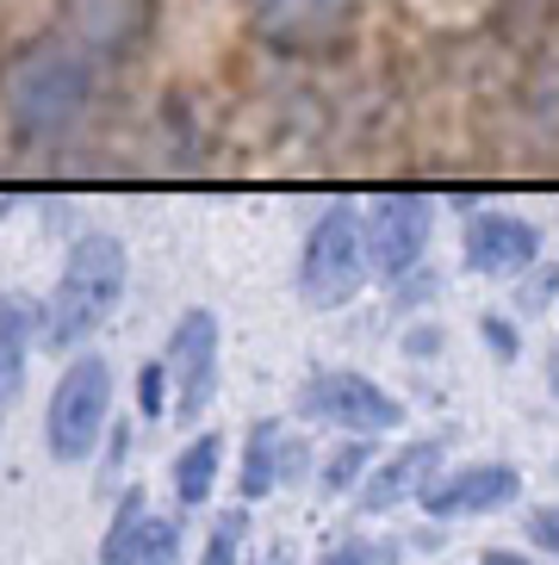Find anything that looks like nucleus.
I'll return each instance as SVG.
<instances>
[{
  "mask_svg": "<svg viewBox=\"0 0 559 565\" xmlns=\"http://www.w3.org/2000/svg\"><path fill=\"white\" fill-rule=\"evenodd\" d=\"M547 385H553V398H559V349H553V361H547Z\"/></svg>",
  "mask_w": 559,
  "mask_h": 565,
  "instance_id": "nucleus-25",
  "label": "nucleus"
},
{
  "mask_svg": "<svg viewBox=\"0 0 559 565\" xmlns=\"http://www.w3.org/2000/svg\"><path fill=\"white\" fill-rule=\"evenodd\" d=\"M429 217H435V205H429L423 193H392V200H379L373 212L361 217L367 267L386 274V280H398L404 267H416L429 249Z\"/></svg>",
  "mask_w": 559,
  "mask_h": 565,
  "instance_id": "nucleus-8",
  "label": "nucleus"
},
{
  "mask_svg": "<svg viewBox=\"0 0 559 565\" xmlns=\"http://www.w3.org/2000/svg\"><path fill=\"white\" fill-rule=\"evenodd\" d=\"M218 466H224V441H218V435H193V441L175 454V498H181L187 510L212 498Z\"/></svg>",
  "mask_w": 559,
  "mask_h": 565,
  "instance_id": "nucleus-14",
  "label": "nucleus"
},
{
  "mask_svg": "<svg viewBox=\"0 0 559 565\" xmlns=\"http://www.w3.org/2000/svg\"><path fill=\"white\" fill-rule=\"evenodd\" d=\"M274 565H286V559H274Z\"/></svg>",
  "mask_w": 559,
  "mask_h": 565,
  "instance_id": "nucleus-26",
  "label": "nucleus"
},
{
  "mask_svg": "<svg viewBox=\"0 0 559 565\" xmlns=\"http://www.w3.org/2000/svg\"><path fill=\"white\" fill-rule=\"evenodd\" d=\"M528 541H535V553H553L559 559V503H541V510L528 515Z\"/></svg>",
  "mask_w": 559,
  "mask_h": 565,
  "instance_id": "nucleus-20",
  "label": "nucleus"
},
{
  "mask_svg": "<svg viewBox=\"0 0 559 565\" xmlns=\"http://www.w3.org/2000/svg\"><path fill=\"white\" fill-rule=\"evenodd\" d=\"M361 466H367V435H355V441H348V448L324 466V484H336V491H342V484H355V472H361Z\"/></svg>",
  "mask_w": 559,
  "mask_h": 565,
  "instance_id": "nucleus-19",
  "label": "nucleus"
},
{
  "mask_svg": "<svg viewBox=\"0 0 559 565\" xmlns=\"http://www.w3.org/2000/svg\"><path fill=\"white\" fill-rule=\"evenodd\" d=\"M523 498V472L516 466H461V472H447V479H435L423 491V510L442 515V522H454V515H492V510H510V503Z\"/></svg>",
  "mask_w": 559,
  "mask_h": 565,
  "instance_id": "nucleus-9",
  "label": "nucleus"
},
{
  "mask_svg": "<svg viewBox=\"0 0 559 565\" xmlns=\"http://www.w3.org/2000/svg\"><path fill=\"white\" fill-rule=\"evenodd\" d=\"M168 380H175V416L193 423L218 392V317L205 305L175 317L168 330Z\"/></svg>",
  "mask_w": 559,
  "mask_h": 565,
  "instance_id": "nucleus-7",
  "label": "nucleus"
},
{
  "mask_svg": "<svg viewBox=\"0 0 559 565\" xmlns=\"http://www.w3.org/2000/svg\"><path fill=\"white\" fill-rule=\"evenodd\" d=\"M236 559H243V510L224 515L205 541V553H199V565H236Z\"/></svg>",
  "mask_w": 559,
  "mask_h": 565,
  "instance_id": "nucleus-18",
  "label": "nucleus"
},
{
  "mask_svg": "<svg viewBox=\"0 0 559 565\" xmlns=\"http://www.w3.org/2000/svg\"><path fill=\"white\" fill-rule=\"evenodd\" d=\"M435 472H442V441L435 435H423V441H411V448H398L386 466H373V479L361 484V510L379 515V510H398V503H423V491L435 484Z\"/></svg>",
  "mask_w": 559,
  "mask_h": 565,
  "instance_id": "nucleus-12",
  "label": "nucleus"
},
{
  "mask_svg": "<svg viewBox=\"0 0 559 565\" xmlns=\"http://www.w3.org/2000/svg\"><path fill=\"white\" fill-rule=\"evenodd\" d=\"M125 274H131V262H125V243H118L113 231L75 236V249H68V262H63V280H56L50 311H44L50 342H56V349L87 342V335L118 311V299H125Z\"/></svg>",
  "mask_w": 559,
  "mask_h": 565,
  "instance_id": "nucleus-2",
  "label": "nucleus"
},
{
  "mask_svg": "<svg viewBox=\"0 0 559 565\" xmlns=\"http://www.w3.org/2000/svg\"><path fill=\"white\" fill-rule=\"evenodd\" d=\"M461 255L473 274H523L541 255V231L516 212H478L461 236Z\"/></svg>",
  "mask_w": 559,
  "mask_h": 565,
  "instance_id": "nucleus-11",
  "label": "nucleus"
},
{
  "mask_svg": "<svg viewBox=\"0 0 559 565\" xmlns=\"http://www.w3.org/2000/svg\"><path fill=\"white\" fill-rule=\"evenodd\" d=\"M485 335H492L497 354H516V335H510V323H504V317H485Z\"/></svg>",
  "mask_w": 559,
  "mask_h": 565,
  "instance_id": "nucleus-23",
  "label": "nucleus"
},
{
  "mask_svg": "<svg viewBox=\"0 0 559 565\" xmlns=\"http://www.w3.org/2000/svg\"><path fill=\"white\" fill-rule=\"evenodd\" d=\"M249 32L262 38L274 56L293 63H329L348 51L361 25V0H243Z\"/></svg>",
  "mask_w": 559,
  "mask_h": 565,
  "instance_id": "nucleus-3",
  "label": "nucleus"
},
{
  "mask_svg": "<svg viewBox=\"0 0 559 565\" xmlns=\"http://www.w3.org/2000/svg\"><path fill=\"white\" fill-rule=\"evenodd\" d=\"M32 335H38L32 299L7 292V299H0V404L19 398V385H25V366H32Z\"/></svg>",
  "mask_w": 559,
  "mask_h": 565,
  "instance_id": "nucleus-13",
  "label": "nucleus"
},
{
  "mask_svg": "<svg viewBox=\"0 0 559 565\" xmlns=\"http://www.w3.org/2000/svg\"><path fill=\"white\" fill-rule=\"evenodd\" d=\"M68 38L87 44L94 56H131L149 38V0H63Z\"/></svg>",
  "mask_w": 559,
  "mask_h": 565,
  "instance_id": "nucleus-10",
  "label": "nucleus"
},
{
  "mask_svg": "<svg viewBox=\"0 0 559 565\" xmlns=\"http://www.w3.org/2000/svg\"><path fill=\"white\" fill-rule=\"evenodd\" d=\"M106 411H113V366L99 361V354L68 361L56 392H50V411H44L50 460L82 466L99 448V435H106Z\"/></svg>",
  "mask_w": 559,
  "mask_h": 565,
  "instance_id": "nucleus-5",
  "label": "nucleus"
},
{
  "mask_svg": "<svg viewBox=\"0 0 559 565\" xmlns=\"http://www.w3.org/2000/svg\"><path fill=\"white\" fill-rule=\"evenodd\" d=\"M280 423H255L249 429V454H243V498L249 503H262L267 491L280 484Z\"/></svg>",
  "mask_w": 559,
  "mask_h": 565,
  "instance_id": "nucleus-15",
  "label": "nucleus"
},
{
  "mask_svg": "<svg viewBox=\"0 0 559 565\" xmlns=\"http://www.w3.org/2000/svg\"><path fill=\"white\" fill-rule=\"evenodd\" d=\"M144 416H162V366H144Z\"/></svg>",
  "mask_w": 559,
  "mask_h": 565,
  "instance_id": "nucleus-22",
  "label": "nucleus"
},
{
  "mask_svg": "<svg viewBox=\"0 0 559 565\" xmlns=\"http://www.w3.org/2000/svg\"><path fill=\"white\" fill-rule=\"evenodd\" d=\"M317 565H386V553L373 541H342V547H329Z\"/></svg>",
  "mask_w": 559,
  "mask_h": 565,
  "instance_id": "nucleus-21",
  "label": "nucleus"
},
{
  "mask_svg": "<svg viewBox=\"0 0 559 565\" xmlns=\"http://www.w3.org/2000/svg\"><path fill=\"white\" fill-rule=\"evenodd\" d=\"M485 565H535V559H528V553H510V547H492V553H485Z\"/></svg>",
  "mask_w": 559,
  "mask_h": 565,
  "instance_id": "nucleus-24",
  "label": "nucleus"
},
{
  "mask_svg": "<svg viewBox=\"0 0 559 565\" xmlns=\"http://www.w3.org/2000/svg\"><path fill=\"white\" fill-rule=\"evenodd\" d=\"M367 280V231L355 205H329L324 217L305 236V255H298V299L312 311H342Z\"/></svg>",
  "mask_w": 559,
  "mask_h": 565,
  "instance_id": "nucleus-4",
  "label": "nucleus"
},
{
  "mask_svg": "<svg viewBox=\"0 0 559 565\" xmlns=\"http://www.w3.org/2000/svg\"><path fill=\"white\" fill-rule=\"evenodd\" d=\"M144 491H125L113 510V522H106V541H99V565H131L137 559V541H144Z\"/></svg>",
  "mask_w": 559,
  "mask_h": 565,
  "instance_id": "nucleus-16",
  "label": "nucleus"
},
{
  "mask_svg": "<svg viewBox=\"0 0 559 565\" xmlns=\"http://www.w3.org/2000/svg\"><path fill=\"white\" fill-rule=\"evenodd\" d=\"M298 411L329 423V429H348V435H386L404 423V404L379 380L355 373V366H324V373H312L305 392H298Z\"/></svg>",
  "mask_w": 559,
  "mask_h": 565,
  "instance_id": "nucleus-6",
  "label": "nucleus"
},
{
  "mask_svg": "<svg viewBox=\"0 0 559 565\" xmlns=\"http://www.w3.org/2000/svg\"><path fill=\"white\" fill-rule=\"evenodd\" d=\"M131 565H181V522H162V515H149Z\"/></svg>",
  "mask_w": 559,
  "mask_h": 565,
  "instance_id": "nucleus-17",
  "label": "nucleus"
},
{
  "mask_svg": "<svg viewBox=\"0 0 559 565\" xmlns=\"http://www.w3.org/2000/svg\"><path fill=\"white\" fill-rule=\"evenodd\" d=\"M0 106H7V118L25 143L68 137L94 106V51L75 44L68 32L32 38L0 68Z\"/></svg>",
  "mask_w": 559,
  "mask_h": 565,
  "instance_id": "nucleus-1",
  "label": "nucleus"
}]
</instances>
